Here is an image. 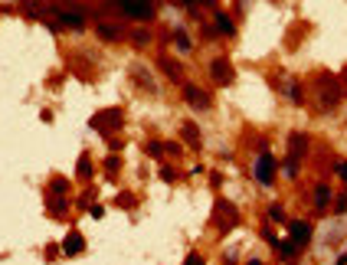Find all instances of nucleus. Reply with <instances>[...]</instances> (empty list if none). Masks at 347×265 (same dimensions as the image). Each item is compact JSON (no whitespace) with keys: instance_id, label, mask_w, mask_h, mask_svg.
Masks as SVG:
<instances>
[{"instance_id":"nucleus-13","label":"nucleus","mask_w":347,"mask_h":265,"mask_svg":"<svg viewBox=\"0 0 347 265\" xmlns=\"http://www.w3.org/2000/svg\"><path fill=\"white\" fill-rule=\"evenodd\" d=\"M177 46H180V49H190V40H187L184 33H177Z\"/></svg>"},{"instance_id":"nucleus-17","label":"nucleus","mask_w":347,"mask_h":265,"mask_svg":"<svg viewBox=\"0 0 347 265\" xmlns=\"http://www.w3.org/2000/svg\"><path fill=\"white\" fill-rule=\"evenodd\" d=\"M249 265H262V262H256V259H252V262H249Z\"/></svg>"},{"instance_id":"nucleus-10","label":"nucleus","mask_w":347,"mask_h":265,"mask_svg":"<svg viewBox=\"0 0 347 265\" xmlns=\"http://www.w3.org/2000/svg\"><path fill=\"white\" fill-rule=\"evenodd\" d=\"M217 33H223V36H233L236 30H233V20H229L226 13H219L217 17Z\"/></svg>"},{"instance_id":"nucleus-12","label":"nucleus","mask_w":347,"mask_h":265,"mask_svg":"<svg viewBox=\"0 0 347 265\" xmlns=\"http://www.w3.org/2000/svg\"><path fill=\"white\" fill-rule=\"evenodd\" d=\"M269 216H272L275 223H285V210L279 206V203H275V206H269Z\"/></svg>"},{"instance_id":"nucleus-3","label":"nucleus","mask_w":347,"mask_h":265,"mask_svg":"<svg viewBox=\"0 0 347 265\" xmlns=\"http://www.w3.org/2000/svg\"><path fill=\"white\" fill-rule=\"evenodd\" d=\"M272 174H275V157L262 154L259 161H256V180H259V183H265V187H269V183H272Z\"/></svg>"},{"instance_id":"nucleus-6","label":"nucleus","mask_w":347,"mask_h":265,"mask_svg":"<svg viewBox=\"0 0 347 265\" xmlns=\"http://www.w3.org/2000/svg\"><path fill=\"white\" fill-rule=\"evenodd\" d=\"M213 79H217L219 85L233 82V69H229V62H226V59H217V62H213Z\"/></svg>"},{"instance_id":"nucleus-2","label":"nucleus","mask_w":347,"mask_h":265,"mask_svg":"<svg viewBox=\"0 0 347 265\" xmlns=\"http://www.w3.org/2000/svg\"><path fill=\"white\" fill-rule=\"evenodd\" d=\"M118 7L125 17H134V20H148L154 13V3L151 0H118Z\"/></svg>"},{"instance_id":"nucleus-9","label":"nucleus","mask_w":347,"mask_h":265,"mask_svg":"<svg viewBox=\"0 0 347 265\" xmlns=\"http://www.w3.org/2000/svg\"><path fill=\"white\" fill-rule=\"evenodd\" d=\"M327 200H331V187H327V183H318V187H315V203H318V210H325Z\"/></svg>"},{"instance_id":"nucleus-1","label":"nucleus","mask_w":347,"mask_h":265,"mask_svg":"<svg viewBox=\"0 0 347 265\" xmlns=\"http://www.w3.org/2000/svg\"><path fill=\"white\" fill-rule=\"evenodd\" d=\"M304 147H308V138H304L302 131H295L292 138H288V161H285V170H288V174L298 170V161H302Z\"/></svg>"},{"instance_id":"nucleus-11","label":"nucleus","mask_w":347,"mask_h":265,"mask_svg":"<svg viewBox=\"0 0 347 265\" xmlns=\"http://www.w3.org/2000/svg\"><path fill=\"white\" fill-rule=\"evenodd\" d=\"M98 33L105 36V40H115V36H118V30H115L111 23H102V26H98Z\"/></svg>"},{"instance_id":"nucleus-16","label":"nucleus","mask_w":347,"mask_h":265,"mask_svg":"<svg viewBox=\"0 0 347 265\" xmlns=\"http://www.w3.org/2000/svg\"><path fill=\"white\" fill-rule=\"evenodd\" d=\"M337 174H341V177L347 180V164H337Z\"/></svg>"},{"instance_id":"nucleus-18","label":"nucleus","mask_w":347,"mask_h":265,"mask_svg":"<svg viewBox=\"0 0 347 265\" xmlns=\"http://www.w3.org/2000/svg\"><path fill=\"white\" fill-rule=\"evenodd\" d=\"M187 3H194V0H187ZM200 3H206V0H200Z\"/></svg>"},{"instance_id":"nucleus-5","label":"nucleus","mask_w":347,"mask_h":265,"mask_svg":"<svg viewBox=\"0 0 347 265\" xmlns=\"http://www.w3.org/2000/svg\"><path fill=\"white\" fill-rule=\"evenodd\" d=\"M59 23L69 26V30H82V26H86V17L76 13V10H59Z\"/></svg>"},{"instance_id":"nucleus-7","label":"nucleus","mask_w":347,"mask_h":265,"mask_svg":"<svg viewBox=\"0 0 347 265\" xmlns=\"http://www.w3.org/2000/svg\"><path fill=\"white\" fill-rule=\"evenodd\" d=\"M184 95L194 102V108H206V105H210V99H206L200 88H194V85H187V88H184Z\"/></svg>"},{"instance_id":"nucleus-14","label":"nucleus","mask_w":347,"mask_h":265,"mask_svg":"<svg viewBox=\"0 0 347 265\" xmlns=\"http://www.w3.org/2000/svg\"><path fill=\"white\" fill-rule=\"evenodd\" d=\"M337 213H347V197H341V200H337Z\"/></svg>"},{"instance_id":"nucleus-8","label":"nucleus","mask_w":347,"mask_h":265,"mask_svg":"<svg viewBox=\"0 0 347 265\" xmlns=\"http://www.w3.org/2000/svg\"><path fill=\"white\" fill-rule=\"evenodd\" d=\"M63 249H65V255H76V252H82V236H79V232H72V236H65Z\"/></svg>"},{"instance_id":"nucleus-15","label":"nucleus","mask_w":347,"mask_h":265,"mask_svg":"<svg viewBox=\"0 0 347 265\" xmlns=\"http://www.w3.org/2000/svg\"><path fill=\"white\" fill-rule=\"evenodd\" d=\"M187 265H203V259H200V255H190V259H187Z\"/></svg>"},{"instance_id":"nucleus-4","label":"nucleus","mask_w":347,"mask_h":265,"mask_svg":"<svg viewBox=\"0 0 347 265\" xmlns=\"http://www.w3.org/2000/svg\"><path fill=\"white\" fill-rule=\"evenodd\" d=\"M288 229H292V239H295V245H304L308 239H311V226H308V223H302V220L288 223Z\"/></svg>"}]
</instances>
